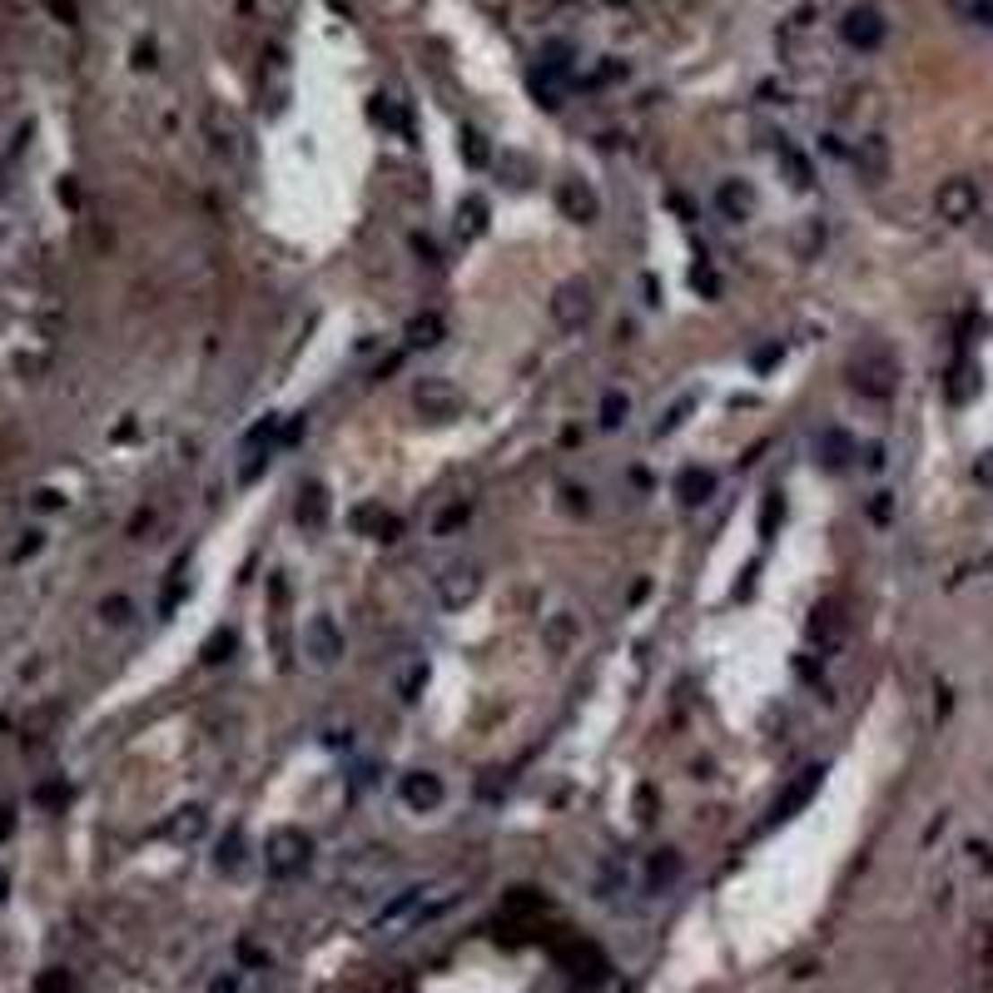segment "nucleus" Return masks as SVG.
Returning a JSON list of instances; mask_svg holds the SVG:
<instances>
[{"mask_svg":"<svg viewBox=\"0 0 993 993\" xmlns=\"http://www.w3.org/2000/svg\"><path fill=\"white\" fill-rule=\"evenodd\" d=\"M397 795H403V805L413 814H432L448 790H442V780L432 775V770H407V775L397 780Z\"/></svg>","mask_w":993,"mask_h":993,"instance_id":"nucleus-4","label":"nucleus"},{"mask_svg":"<svg viewBox=\"0 0 993 993\" xmlns=\"http://www.w3.org/2000/svg\"><path fill=\"white\" fill-rule=\"evenodd\" d=\"M462 139H467V160H472V164H482V160H487V150H482V135H472V129H467Z\"/></svg>","mask_w":993,"mask_h":993,"instance_id":"nucleus-24","label":"nucleus"},{"mask_svg":"<svg viewBox=\"0 0 993 993\" xmlns=\"http://www.w3.org/2000/svg\"><path fill=\"white\" fill-rule=\"evenodd\" d=\"M428 914H432V909H428V889H403V894H397L393 904L373 919V929L388 934V929H397V924H417V919H428Z\"/></svg>","mask_w":993,"mask_h":993,"instance_id":"nucleus-6","label":"nucleus"},{"mask_svg":"<svg viewBox=\"0 0 993 993\" xmlns=\"http://www.w3.org/2000/svg\"><path fill=\"white\" fill-rule=\"evenodd\" d=\"M963 21H993V0H949Z\"/></svg>","mask_w":993,"mask_h":993,"instance_id":"nucleus-20","label":"nucleus"},{"mask_svg":"<svg viewBox=\"0 0 993 993\" xmlns=\"http://www.w3.org/2000/svg\"><path fill=\"white\" fill-rule=\"evenodd\" d=\"M477 566H448L438 577V597H442V606H467L472 597H477Z\"/></svg>","mask_w":993,"mask_h":993,"instance_id":"nucleus-8","label":"nucleus"},{"mask_svg":"<svg viewBox=\"0 0 993 993\" xmlns=\"http://www.w3.org/2000/svg\"><path fill=\"white\" fill-rule=\"evenodd\" d=\"M571 631H577V621H571V616L562 611V616H556L552 626H546V641H552L556 651H566V641H571Z\"/></svg>","mask_w":993,"mask_h":993,"instance_id":"nucleus-21","label":"nucleus"},{"mask_svg":"<svg viewBox=\"0 0 993 993\" xmlns=\"http://www.w3.org/2000/svg\"><path fill=\"white\" fill-rule=\"evenodd\" d=\"M417 407H422L428 417L457 413V388H452L448 378H422V383H417Z\"/></svg>","mask_w":993,"mask_h":993,"instance_id":"nucleus-10","label":"nucleus"},{"mask_svg":"<svg viewBox=\"0 0 993 993\" xmlns=\"http://www.w3.org/2000/svg\"><path fill=\"white\" fill-rule=\"evenodd\" d=\"M353 527H358L363 536H378V542H393V536H397V517L383 512L378 502H363V507H358V512H353Z\"/></svg>","mask_w":993,"mask_h":993,"instance_id":"nucleus-12","label":"nucleus"},{"mask_svg":"<svg viewBox=\"0 0 993 993\" xmlns=\"http://www.w3.org/2000/svg\"><path fill=\"white\" fill-rule=\"evenodd\" d=\"M100 616H105L109 626H125V621L135 616V606H129V597H109V601H100Z\"/></svg>","mask_w":993,"mask_h":993,"instance_id":"nucleus-19","label":"nucleus"},{"mask_svg":"<svg viewBox=\"0 0 993 993\" xmlns=\"http://www.w3.org/2000/svg\"><path fill=\"white\" fill-rule=\"evenodd\" d=\"M626 417H631V397H626V393H616V388H611V393H606V397H601V428H606V432H611V428H621V422H626Z\"/></svg>","mask_w":993,"mask_h":993,"instance_id":"nucleus-18","label":"nucleus"},{"mask_svg":"<svg viewBox=\"0 0 993 993\" xmlns=\"http://www.w3.org/2000/svg\"><path fill=\"white\" fill-rule=\"evenodd\" d=\"M229 646H234V631H224V636H214V641H209V661H219V651H229Z\"/></svg>","mask_w":993,"mask_h":993,"instance_id":"nucleus-25","label":"nucleus"},{"mask_svg":"<svg viewBox=\"0 0 993 993\" xmlns=\"http://www.w3.org/2000/svg\"><path fill=\"white\" fill-rule=\"evenodd\" d=\"M840 35L855 45V50H875V45L884 40V15H879L875 5H855V11H844Z\"/></svg>","mask_w":993,"mask_h":993,"instance_id":"nucleus-5","label":"nucleus"},{"mask_svg":"<svg viewBox=\"0 0 993 993\" xmlns=\"http://www.w3.org/2000/svg\"><path fill=\"white\" fill-rule=\"evenodd\" d=\"M571 80H577V50L566 40H552L542 45V55H536V70H532V90L542 95L546 109L562 105V95L571 90Z\"/></svg>","mask_w":993,"mask_h":993,"instance_id":"nucleus-1","label":"nucleus"},{"mask_svg":"<svg viewBox=\"0 0 993 993\" xmlns=\"http://www.w3.org/2000/svg\"><path fill=\"white\" fill-rule=\"evenodd\" d=\"M716 204H720V214L740 224V219L755 214V189H750L745 179H726V184L716 189Z\"/></svg>","mask_w":993,"mask_h":993,"instance_id":"nucleus-11","label":"nucleus"},{"mask_svg":"<svg viewBox=\"0 0 993 993\" xmlns=\"http://www.w3.org/2000/svg\"><path fill=\"white\" fill-rule=\"evenodd\" d=\"M323 517H328V492H323L318 482H309V487L299 492V522L303 527H323Z\"/></svg>","mask_w":993,"mask_h":993,"instance_id":"nucleus-14","label":"nucleus"},{"mask_svg":"<svg viewBox=\"0 0 993 993\" xmlns=\"http://www.w3.org/2000/svg\"><path fill=\"white\" fill-rule=\"evenodd\" d=\"M303 651H309L318 666L338 661V656H343V631L333 626V616H313L309 626H303Z\"/></svg>","mask_w":993,"mask_h":993,"instance_id":"nucleus-7","label":"nucleus"},{"mask_svg":"<svg viewBox=\"0 0 993 993\" xmlns=\"http://www.w3.org/2000/svg\"><path fill=\"white\" fill-rule=\"evenodd\" d=\"M556 199H562V214H566V219H577V224H591V219L601 214L597 189H591V184H581V179H566Z\"/></svg>","mask_w":993,"mask_h":993,"instance_id":"nucleus-9","label":"nucleus"},{"mask_svg":"<svg viewBox=\"0 0 993 993\" xmlns=\"http://www.w3.org/2000/svg\"><path fill=\"white\" fill-rule=\"evenodd\" d=\"M710 492H716V477H710V472H701V467H685L681 482H675V497H681L685 507H701Z\"/></svg>","mask_w":993,"mask_h":993,"instance_id":"nucleus-13","label":"nucleus"},{"mask_svg":"<svg viewBox=\"0 0 993 993\" xmlns=\"http://www.w3.org/2000/svg\"><path fill=\"white\" fill-rule=\"evenodd\" d=\"M309 855H313V840L303 830H293V824H283V830H274L268 844H264V869L274 879H293L303 865H309Z\"/></svg>","mask_w":993,"mask_h":993,"instance_id":"nucleus-2","label":"nucleus"},{"mask_svg":"<svg viewBox=\"0 0 993 993\" xmlns=\"http://www.w3.org/2000/svg\"><path fill=\"white\" fill-rule=\"evenodd\" d=\"M199 830H204V814H199V810H184V820H174V834H179V840H194Z\"/></svg>","mask_w":993,"mask_h":993,"instance_id":"nucleus-22","label":"nucleus"},{"mask_svg":"<svg viewBox=\"0 0 993 993\" xmlns=\"http://www.w3.org/2000/svg\"><path fill=\"white\" fill-rule=\"evenodd\" d=\"M407 343H413V348H432V343H442V318H438V313L413 318V323H407Z\"/></svg>","mask_w":993,"mask_h":993,"instance_id":"nucleus-16","label":"nucleus"},{"mask_svg":"<svg viewBox=\"0 0 993 993\" xmlns=\"http://www.w3.org/2000/svg\"><path fill=\"white\" fill-rule=\"evenodd\" d=\"M209 993H239V973H224V979H214V989Z\"/></svg>","mask_w":993,"mask_h":993,"instance_id":"nucleus-26","label":"nucleus"},{"mask_svg":"<svg viewBox=\"0 0 993 993\" xmlns=\"http://www.w3.org/2000/svg\"><path fill=\"white\" fill-rule=\"evenodd\" d=\"M646 879H651L656 889L675 884V879H681V855H675V849H661V855L651 859V869H646Z\"/></svg>","mask_w":993,"mask_h":993,"instance_id":"nucleus-17","label":"nucleus"},{"mask_svg":"<svg viewBox=\"0 0 993 993\" xmlns=\"http://www.w3.org/2000/svg\"><path fill=\"white\" fill-rule=\"evenodd\" d=\"M591 313H597V299H591V283H581V278L552 293V318L562 328H581V323H591Z\"/></svg>","mask_w":993,"mask_h":993,"instance_id":"nucleus-3","label":"nucleus"},{"mask_svg":"<svg viewBox=\"0 0 993 993\" xmlns=\"http://www.w3.org/2000/svg\"><path fill=\"white\" fill-rule=\"evenodd\" d=\"M462 522H467V507H462V502H452V507H448V512H442V517H438V536H448V532H452V527H462Z\"/></svg>","mask_w":993,"mask_h":993,"instance_id":"nucleus-23","label":"nucleus"},{"mask_svg":"<svg viewBox=\"0 0 993 993\" xmlns=\"http://www.w3.org/2000/svg\"><path fill=\"white\" fill-rule=\"evenodd\" d=\"M814 785H820V770H805V775L795 780L790 790H785V795L775 800V820H785V814H790L795 805H805V800H810V790H814Z\"/></svg>","mask_w":993,"mask_h":993,"instance_id":"nucleus-15","label":"nucleus"}]
</instances>
